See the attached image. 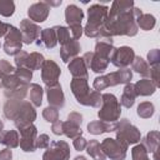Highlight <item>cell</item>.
Here are the masks:
<instances>
[{
	"label": "cell",
	"instance_id": "cell-2",
	"mask_svg": "<svg viewBox=\"0 0 160 160\" xmlns=\"http://www.w3.org/2000/svg\"><path fill=\"white\" fill-rule=\"evenodd\" d=\"M45 4H35L29 9V15L35 20V21H44V19L48 15V10Z\"/></svg>",
	"mask_w": 160,
	"mask_h": 160
},
{
	"label": "cell",
	"instance_id": "cell-3",
	"mask_svg": "<svg viewBox=\"0 0 160 160\" xmlns=\"http://www.w3.org/2000/svg\"><path fill=\"white\" fill-rule=\"evenodd\" d=\"M0 12L5 16H9L14 12V2L11 1H0Z\"/></svg>",
	"mask_w": 160,
	"mask_h": 160
},
{
	"label": "cell",
	"instance_id": "cell-5",
	"mask_svg": "<svg viewBox=\"0 0 160 160\" xmlns=\"http://www.w3.org/2000/svg\"><path fill=\"white\" fill-rule=\"evenodd\" d=\"M84 145H85V141H84V139H82V138L80 139V142H79L78 140L75 141V146H76V149H79V150H81V149L84 148Z\"/></svg>",
	"mask_w": 160,
	"mask_h": 160
},
{
	"label": "cell",
	"instance_id": "cell-4",
	"mask_svg": "<svg viewBox=\"0 0 160 160\" xmlns=\"http://www.w3.org/2000/svg\"><path fill=\"white\" fill-rule=\"evenodd\" d=\"M11 159V151H2L0 152V160H9Z\"/></svg>",
	"mask_w": 160,
	"mask_h": 160
},
{
	"label": "cell",
	"instance_id": "cell-1",
	"mask_svg": "<svg viewBox=\"0 0 160 160\" xmlns=\"http://www.w3.org/2000/svg\"><path fill=\"white\" fill-rule=\"evenodd\" d=\"M66 21L71 25H79L82 19V11L75 5H70L66 8Z\"/></svg>",
	"mask_w": 160,
	"mask_h": 160
},
{
	"label": "cell",
	"instance_id": "cell-6",
	"mask_svg": "<svg viewBox=\"0 0 160 160\" xmlns=\"http://www.w3.org/2000/svg\"><path fill=\"white\" fill-rule=\"evenodd\" d=\"M4 26H5V25H2V24L0 22V30H4Z\"/></svg>",
	"mask_w": 160,
	"mask_h": 160
}]
</instances>
